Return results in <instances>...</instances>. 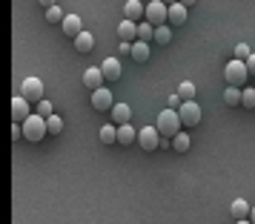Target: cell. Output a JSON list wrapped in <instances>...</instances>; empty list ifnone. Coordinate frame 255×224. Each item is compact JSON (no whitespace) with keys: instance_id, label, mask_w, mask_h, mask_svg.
<instances>
[{"instance_id":"cell-1","label":"cell","mask_w":255,"mask_h":224,"mask_svg":"<svg viewBox=\"0 0 255 224\" xmlns=\"http://www.w3.org/2000/svg\"><path fill=\"white\" fill-rule=\"evenodd\" d=\"M224 78H227V86H247V78H250V69H247V60L232 58L227 66H224Z\"/></svg>"},{"instance_id":"cell-8","label":"cell","mask_w":255,"mask_h":224,"mask_svg":"<svg viewBox=\"0 0 255 224\" xmlns=\"http://www.w3.org/2000/svg\"><path fill=\"white\" fill-rule=\"evenodd\" d=\"M92 106L98 109V112H106V109H112V106H115V101H112V89H106V86L95 89V92H92Z\"/></svg>"},{"instance_id":"cell-10","label":"cell","mask_w":255,"mask_h":224,"mask_svg":"<svg viewBox=\"0 0 255 224\" xmlns=\"http://www.w3.org/2000/svg\"><path fill=\"white\" fill-rule=\"evenodd\" d=\"M83 83H86V89H101L104 86V72H101V66H89V69L83 72Z\"/></svg>"},{"instance_id":"cell-14","label":"cell","mask_w":255,"mask_h":224,"mask_svg":"<svg viewBox=\"0 0 255 224\" xmlns=\"http://www.w3.org/2000/svg\"><path fill=\"white\" fill-rule=\"evenodd\" d=\"M109 112H112V124H115V127H124V124H129V118H132L129 104H115Z\"/></svg>"},{"instance_id":"cell-30","label":"cell","mask_w":255,"mask_h":224,"mask_svg":"<svg viewBox=\"0 0 255 224\" xmlns=\"http://www.w3.org/2000/svg\"><path fill=\"white\" fill-rule=\"evenodd\" d=\"M37 115L49 118V115H52V101H46V98H43V101H37Z\"/></svg>"},{"instance_id":"cell-40","label":"cell","mask_w":255,"mask_h":224,"mask_svg":"<svg viewBox=\"0 0 255 224\" xmlns=\"http://www.w3.org/2000/svg\"><path fill=\"white\" fill-rule=\"evenodd\" d=\"M163 3H166V6H172V3H178V0H163Z\"/></svg>"},{"instance_id":"cell-29","label":"cell","mask_w":255,"mask_h":224,"mask_svg":"<svg viewBox=\"0 0 255 224\" xmlns=\"http://www.w3.org/2000/svg\"><path fill=\"white\" fill-rule=\"evenodd\" d=\"M63 17H66V14L60 12V6H52V9H46V20H49V23H63Z\"/></svg>"},{"instance_id":"cell-11","label":"cell","mask_w":255,"mask_h":224,"mask_svg":"<svg viewBox=\"0 0 255 224\" xmlns=\"http://www.w3.org/2000/svg\"><path fill=\"white\" fill-rule=\"evenodd\" d=\"M118 37H121L124 43H135V40H138V23H132V20H121V26H118Z\"/></svg>"},{"instance_id":"cell-22","label":"cell","mask_w":255,"mask_h":224,"mask_svg":"<svg viewBox=\"0 0 255 224\" xmlns=\"http://www.w3.org/2000/svg\"><path fill=\"white\" fill-rule=\"evenodd\" d=\"M195 83L192 81H184L181 83V86H178V98H181V101H195Z\"/></svg>"},{"instance_id":"cell-35","label":"cell","mask_w":255,"mask_h":224,"mask_svg":"<svg viewBox=\"0 0 255 224\" xmlns=\"http://www.w3.org/2000/svg\"><path fill=\"white\" fill-rule=\"evenodd\" d=\"M178 101H181V98H178V92L169 95V109H175V106H178Z\"/></svg>"},{"instance_id":"cell-31","label":"cell","mask_w":255,"mask_h":224,"mask_svg":"<svg viewBox=\"0 0 255 224\" xmlns=\"http://www.w3.org/2000/svg\"><path fill=\"white\" fill-rule=\"evenodd\" d=\"M250 55H253V52H250L247 43H238V46H235V58H238V60H247Z\"/></svg>"},{"instance_id":"cell-24","label":"cell","mask_w":255,"mask_h":224,"mask_svg":"<svg viewBox=\"0 0 255 224\" xmlns=\"http://www.w3.org/2000/svg\"><path fill=\"white\" fill-rule=\"evenodd\" d=\"M101 141H104V144L118 141V127H115V124H106V127H101Z\"/></svg>"},{"instance_id":"cell-4","label":"cell","mask_w":255,"mask_h":224,"mask_svg":"<svg viewBox=\"0 0 255 224\" xmlns=\"http://www.w3.org/2000/svg\"><path fill=\"white\" fill-rule=\"evenodd\" d=\"M178 118L184 127H198L201 118H204V109L195 104V101H181V109H178Z\"/></svg>"},{"instance_id":"cell-38","label":"cell","mask_w":255,"mask_h":224,"mask_svg":"<svg viewBox=\"0 0 255 224\" xmlns=\"http://www.w3.org/2000/svg\"><path fill=\"white\" fill-rule=\"evenodd\" d=\"M235 224H253V222H250V219H238Z\"/></svg>"},{"instance_id":"cell-23","label":"cell","mask_w":255,"mask_h":224,"mask_svg":"<svg viewBox=\"0 0 255 224\" xmlns=\"http://www.w3.org/2000/svg\"><path fill=\"white\" fill-rule=\"evenodd\" d=\"M224 101H227V106H238L241 104V89L238 86H227L224 89Z\"/></svg>"},{"instance_id":"cell-13","label":"cell","mask_w":255,"mask_h":224,"mask_svg":"<svg viewBox=\"0 0 255 224\" xmlns=\"http://www.w3.org/2000/svg\"><path fill=\"white\" fill-rule=\"evenodd\" d=\"M166 23L184 26V23H186V6H181V3H172V6L166 9Z\"/></svg>"},{"instance_id":"cell-12","label":"cell","mask_w":255,"mask_h":224,"mask_svg":"<svg viewBox=\"0 0 255 224\" xmlns=\"http://www.w3.org/2000/svg\"><path fill=\"white\" fill-rule=\"evenodd\" d=\"M60 26H63V35H66V37H78L83 32V23H81V17H78V14H66Z\"/></svg>"},{"instance_id":"cell-19","label":"cell","mask_w":255,"mask_h":224,"mask_svg":"<svg viewBox=\"0 0 255 224\" xmlns=\"http://www.w3.org/2000/svg\"><path fill=\"white\" fill-rule=\"evenodd\" d=\"M75 49H78V52H92V49H95L92 32H81V35L75 37Z\"/></svg>"},{"instance_id":"cell-21","label":"cell","mask_w":255,"mask_h":224,"mask_svg":"<svg viewBox=\"0 0 255 224\" xmlns=\"http://www.w3.org/2000/svg\"><path fill=\"white\" fill-rule=\"evenodd\" d=\"M135 138H138V135H135V130H132V127H129V124H124V127H118V144H135Z\"/></svg>"},{"instance_id":"cell-18","label":"cell","mask_w":255,"mask_h":224,"mask_svg":"<svg viewBox=\"0 0 255 224\" xmlns=\"http://www.w3.org/2000/svg\"><path fill=\"white\" fill-rule=\"evenodd\" d=\"M250 210H253V207H250V201L247 199H235L232 201V219H235V222H238V219H250Z\"/></svg>"},{"instance_id":"cell-39","label":"cell","mask_w":255,"mask_h":224,"mask_svg":"<svg viewBox=\"0 0 255 224\" xmlns=\"http://www.w3.org/2000/svg\"><path fill=\"white\" fill-rule=\"evenodd\" d=\"M250 222L255 224V207H253V210H250Z\"/></svg>"},{"instance_id":"cell-5","label":"cell","mask_w":255,"mask_h":224,"mask_svg":"<svg viewBox=\"0 0 255 224\" xmlns=\"http://www.w3.org/2000/svg\"><path fill=\"white\" fill-rule=\"evenodd\" d=\"M166 3L163 0H152V3H146V9H143V17H146V23L152 26H163L166 23Z\"/></svg>"},{"instance_id":"cell-33","label":"cell","mask_w":255,"mask_h":224,"mask_svg":"<svg viewBox=\"0 0 255 224\" xmlns=\"http://www.w3.org/2000/svg\"><path fill=\"white\" fill-rule=\"evenodd\" d=\"M23 135V130H20V124H12V138H20Z\"/></svg>"},{"instance_id":"cell-37","label":"cell","mask_w":255,"mask_h":224,"mask_svg":"<svg viewBox=\"0 0 255 224\" xmlns=\"http://www.w3.org/2000/svg\"><path fill=\"white\" fill-rule=\"evenodd\" d=\"M178 3H181V6H192V3H195V0H178Z\"/></svg>"},{"instance_id":"cell-2","label":"cell","mask_w":255,"mask_h":224,"mask_svg":"<svg viewBox=\"0 0 255 224\" xmlns=\"http://www.w3.org/2000/svg\"><path fill=\"white\" fill-rule=\"evenodd\" d=\"M158 132H161V138H175L181 132L178 109H163V112H158Z\"/></svg>"},{"instance_id":"cell-9","label":"cell","mask_w":255,"mask_h":224,"mask_svg":"<svg viewBox=\"0 0 255 224\" xmlns=\"http://www.w3.org/2000/svg\"><path fill=\"white\" fill-rule=\"evenodd\" d=\"M32 115V109H29V101H26L23 95H17V98H12V121L14 124H20V121H26Z\"/></svg>"},{"instance_id":"cell-25","label":"cell","mask_w":255,"mask_h":224,"mask_svg":"<svg viewBox=\"0 0 255 224\" xmlns=\"http://www.w3.org/2000/svg\"><path fill=\"white\" fill-rule=\"evenodd\" d=\"M152 35H155V26L152 23H138V40L152 43Z\"/></svg>"},{"instance_id":"cell-17","label":"cell","mask_w":255,"mask_h":224,"mask_svg":"<svg viewBox=\"0 0 255 224\" xmlns=\"http://www.w3.org/2000/svg\"><path fill=\"white\" fill-rule=\"evenodd\" d=\"M129 55L135 63H146L149 60V43H143V40H135V46L129 49Z\"/></svg>"},{"instance_id":"cell-3","label":"cell","mask_w":255,"mask_h":224,"mask_svg":"<svg viewBox=\"0 0 255 224\" xmlns=\"http://www.w3.org/2000/svg\"><path fill=\"white\" fill-rule=\"evenodd\" d=\"M23 138L26 141H43L49 135V130H46V118L43 115H29V118L23 121Z\"/></svg>"},{"instance_id":"cell-32","label":"cell","mask_w":255,"mask_h":224,"mask_svg":"<svg viewBox=\"0 0 255 224\" xmlns=\"http://www.w3.org/2000/svg\"><path fill=\"white\" fill-rule=\"evenodd\" d=\"M247 69H250V75H255V52L247 58Z\"/></svg>"},{"instance_id":"cell-36","label":"cell","mask_w":255,"mask_h":224,"mask_svg":"<svg viewBox=\"0 0 255 224\" xmlns=\"http://www.w3.org/2000/svg\"><path fill=\"white\" fill-rule=\"evenodd\" d=\"M158 147H161V150H169V147H172V138H161V144H158Z\"/></svg>"},{"instance_id":"cell-15","label":"cell","mask_w":255,"mask_h":224,"mask_svg":"<svg viewBox=\"0 0 255 224\" xmlns=\"http://www.w3.org/2000/svg\"><path fill=\"white\" fill-rule=\"evenodd\" d=\"M101 72H104V81H118V78H121V60L106 58L104 63H101Z\"/></svg>"},{"instance_id":"cell-6","label":"cell","mask_w":255,"mask_h":224,"mask_svg":"<svg viewBox=\"0 0 255 224\" xmlns=\"http://www.w3.org/2000/svg\"><path fill=\"white\" fill-rule=\"evenodd\" d=\"M138 144H140V150H146V153L158 150V144H161V132H158V127H143V130L138 132Z\"/></svg>"},{"instance_id":"cell-34","label":"cell","mask_w":255,"mask_h":224,"mask_svg":"<svg viewBox=\"0 0 255 224\" xmlns=\"http://www.w3.org/2000/svg\"><path fill=\"white\" fill-rule=\"evenodd\" d=\"M37 3H40L43 9H52V6H58V0H37Z\"/></svg>"},{"instance_id":"cell-26","label":"cell","mask_w":255,"mask_h":224,"mask_svg":"<svg viewBox=\"0 0 255 224\" xmlns=\"http://www.w3.org/2000/svg\"><path fill=\"white\" fill-rule=\"evenodd\" d=\"M172 150H178V153H186L189 150V135L186 132H178L172 138Z\"/></svg>"},{"instance_id":"cell-16","label":"cell","mask_w":255,"mask_h":224,"mask_svg":"<svg viewBox=\"0 0 255 224\" xmlns=\"http://www.w3.org/2000/svg\"><path fill=\"white\" fill-rule=\"evenodd\" d=\"M143 9H146V6H143L140 0H127V6H124V17L135 23V20H140V17H143Z\"/></svg>"},{"instance_id":"cell-7","label":"cell","mask_w":255,"mask_h":224,"mask_svg":"<svg viewBox=\"0 0 255 224\" xmlns=\"http://www.w3.org/2000/svg\"><path fill=\"white\" fill-rule=\"evenodd\" d=\"M20 95L26 101H43V81L40 78H26L20 83Z\"/></svg>"},{"instance_id":"cell-20","label":"cell","mask_w":255,"mask_h":224,"mask_svg":"<svg viewBox=\"0 0 255 224\" xmlns=\"http://www.w3.org/2000/svg\"><path fill=\"white\" fill-rule=\"evenodd\" d=\"M152 40L158 43V46H166L169 40H172V29L163 23V26H155V35H152Z\"/></svg>"},{"instance_id":"cell-27","label":"cell","mask_w":255,"mask_h":224,"mask_svg":"<svg viewBox=\"0 0 255 224\" xmlns=\"http://www.w3.org/2000/svg\"><path fill=\"white\" fill-rule=\"evenodd\" d=\"M46 130H49V135H60V132H63V121H60L58 115H49L46 118Z\"/></svg>"},{"instance_id":"cell-28","label":"cell","mask_w":255,"mask_h":224,"mask_svg":"<svg viewBox=\"0 0 255 224\" xmlns=\"http://www.w3.org/2000/svg\"><path fill=\"white\" fill-rule=\"evenodd\" d=\"M241 104L247 106V109H253V106H255V86H250V89H241Z\"/></svg>"}]
</instances>
